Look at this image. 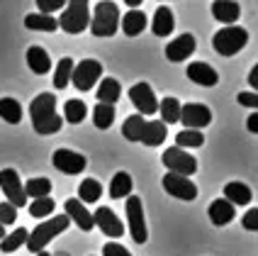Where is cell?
Returning a JSON list of instances; mask_svg holds the SVG:
<instances>
[{
	"label": "cell",
	"instance_id": "9",
	"mask_svg": "<svg viewBox=\"0 0 258 256\" xmlns=\"http://www.w3.org/2000/svg\"><path fill=\"white\" fill-rule=\"evenodd\" d=\"M163 164H166V169L168 173H175V176H192L195 171H198V161L190 157L187 151L183 149H178V146H171V149H166L163 151Z\"/></svg>",
	"mask_w": 258,
	"mask_h": 256
},
{
	"label": "cell",
	"instance_id": "3",
	"mask_svg": "<svg viewBox=\"0 0 258 256\" xmlns=\"http://www.w3.org/2000/svg\"><path fill=\"white\" fill-rule=\"evenodd\" d=\"M119 20H122V15H119L117 3L105 0V3H98V5H95L88 27L93 32V37H112L117 32V27H119Z\"/></svg>",
	"mask_w": 258,
	"mask_h": 256
},
{
	"label": "cell",
	"instance_id": "12",
	"mask_svg": "<svg viewBox=\"0 0 258 256\" xmlns=\"http://www.w3.org/2000/svg\"><path fill=\"white\" fill-rule=\"evenodd\" d=\"M163 190L178 200H195L198 198V185L185 176H175V173H166L163 176Z\"/></svg>",
	"mask_w": 258,
	"mask_h": 256
},
{
	"label": "cell",
	"instance_id": "30",
	"mask_svg": "<svg viewBox=\"0 0 258 256\" xmlns=\"http://www.w3.org/2000/svg\"><path fill=\"white\" fill-rule=\"evenodd\" d=\"M22 188H25V195H27V198H34V200L49 198V193H51V181L44 178V176H39V178H29Z\"/></svg>",
	"mask_w": 258,
	"mask_h": 256
},
{
	"label": "cell",
	"instance_id": "27",
	"mask_svg": "<svg viewBox=\"0 0 258 256\" xmlns=\"http://www.w3.org/2000/svg\"><path fill=\"white\" fill-rule=\"evenodd\" d=\"M25 27L27 29H39V32H56L58 22H56V17H51V15L29 13L27 17H25Z\"/></svg>",
	"mask_w": 258,
	"mask_h": 256
},
{
	"label": "cell",
	"instance_id": "31",
	"mask_svg": "<svg viewBox=\"0 0 258 256\" xmlns=\"http://www.w3.org/2000/svg\"><path fill=\"white\" fill-rule=\"evenodd\" d=\"M115 122V105H105L98 103L95 110H93V125L98 129H110Z\"/></svg>",
	"mask_w": 258,
	"mask_h": 256
},
{
	"label": "cell",
	"instance_id": "17",
	"mask_svg": "<svg viewBox=\"0 0 258 256\" xmlns=\"http://www.w3.org/2000/svg\"><path fill=\"white\" fill-rule=\"evenodd\" d=\"M166 134H168V129L161 120H146L142 127V134H139V142L146 144V146H161L166 142Z\"/></svg>",
	"mask_w": 258,
	"mask_h": 256
},
{
	"label": "cell",
	"instance_id": "7",
	"mask_svg": "<svg viewBox=\"0 0 258 256\" xmlns=\"http://www.w3.org/2000/svg\"><path fill=\"white\" fill-rule=\"evenodd\" d=\"M0 188L5 193V202H10L15 210H22L27 205V195H25V188H22V181L17 176L15 169H3L0 171Z\"/></svg>",
	"mask_w": 258,
	"mask_h": 256
},
{
	"label": "cell",
	"instance_id": "37",
	"mask_svg": "<svg viewBox=\"0 0 258 256\" xmlns=\"http://www.w3.org/2000/svg\"><path fill=\"white\" fill-rule=\"evenodd\" d=\"M144 120L142 115H132L124 120V125H122V134L127 137L129 142H139V134H142V127H144Z\"/></svg>",
	"mask_w": 258,
	"mask_h": 256
},
{
	"label": "cell",
	"instance_id": "46",
	"mask_svg": "<svg viewBox=\"0 0 258 256\" xmlns=\"http://www.w3.org/2000/svg\"><path fill=\"white\" fill-rule=\"evenodd\" d=\"M3 237H5V227L0 225V242H3Z\"/></svg>",
	"mask_w": 258,
	"mask_h": 256
},
{
	"label": "cell",
	"instance_id": "16",
	"mask_svg": "<svg viewBox=\"0 0 258 256\" xmlns=\"http://www.w3.org/2000/svg\"><path fill=\"white\" fill-rule=\"evenodd\" d=\"M66 217L71 220V222H76L78 225V229H83V232H90V229L95 227L93 225V215L88 213V208L81 202V200H66Z\"/></svg>",
	"mask_w": 258,
	"mask_h": 256
},
{
	"label": "cell",
	"instance_id": "18",
	"mask_svg": "<svg viewBox=\"0 0 258 256\" xmlns=\"http://www.w3.org/2000/svg\"><path fill=\"white\" fill-rule=\"evenodd\" d=\"M185 73H187V78L198 85H217V81H219L217 71L210 66V64H205V61H192V64H187Z\"/></svg>",
	"mask_w": 258,
	"mask_h": 256
},
{
	"label": "cell",
	"instance_id": "36",
	"mask_svg": "<svg viewBox=\"0 0 258 256\" xmlns=\"http://www.w3.org/2000/svg\"><path fill=\"white\" fill-rule=\"evenodd\" d=\"M27 234H29V232L25 227L15 229L13 234H5V237H3V242H0V249H3L5 254H13L15 249H20L22 244L27 242Z\"/></svg>",
	"mask_w": 258,
	"mask_h": 256
},
{
	"label": "cell",
	"instance_id": "40",
	"mask_svg": "<svg viewBox=\"0 0 258 256\" xmlns=\"http://www.w3.org/2000/svg\"><path fill=\"white\" fill-rule=\"evenodd\" d=\"M37 5H39V13L42 15H51V13H56V10H61L66 3L63 0H39Z\"/></svg>",
	"mask_w": 258,
	"mask_h": 256
},
{
	"label": "cell",
	"instance_id": "33",
	"mask_svg": "<svg viewBox=\"0 0 258 256\" xmlns=\"http://www.w3.org/2000/svg\"><path fill=\"white\" fill-rule=\"evenodd\" d=\"M88 115V108L83 100H66V105H63V117H66V122H71V125H81L83 120H86Z\"/></svg>",
	"mask_w": 258,
	"mask_h": 256
},
{
	"label": "cell",
	"instance_id": "10",
	"mask_svg": "<svg viewBox=\"0 0 258 256\" xmlns=\"http://www.w3.org/2000/svg\"><path fill=\"white\" fill-rule=\"evenodd\" d=\"M180 122L185 125L187 129H198L207 127L212 122V110L202 103H187V105H180Z\"/></svg>",
	"mask_w": 258,
	"mask_h": 256
},
{
	"label": "cell",
	"instance_id": "42",
	"mask_svg": "<svg viewBox=\"0 0 258 256\" xmlns=\"http://www.w3.org/2000/svg\"><path fill=\"white\" fill-rule=\"evenodd\" d=\"M244 229H248V232H256L258 229V208H251L244 215Z\"/></svg>",
	"mask_w": 258,
	"mask_h": 256
},
{
	"label": "cell",
	"instance_id": "24",
	"mask_svg": "<svg viewBox=\"0 0 258 256\" xmlns=\"http://www.w3.org/2000/svg\"><path fill=\"white\" fill-rule=\"evenodd\" d=\"M251 188L246 183H227L224 185V200L227 202H231V205H248L251 202Z\"/></svg>",
	"mask_w": 258,
	"mask_h": 256
},
{
	"label": "cell",
	"instance_id": "41",
	"mask_svg": "<svg viewBox=\"0 0 258 256\" xmlns=\"http://www.w3.org/2000/svg\"><path fill=\"white\" fill-rule=\"evenodd\" d=\"M102 256H132L119 242H107L102 246Z\"/></svg>",
	"mask_w": 258,
	"mask_h": 256
},
{
	"label": "cell",
	"instance_id": "43",
	"mask_svg": "<svg viewBox=\"0 0 258 256\" xmlns=\"http://www.w3.org/2000/svg\"><path fill=\"white\" fill-rule=\"evenodd\" d=\"M236 100H239L241 105H246V108H253V113H256V108H258V93H239V95H236Z\"/></svg>",
	"mask_w": 258,
	"mask_h": 256
},
{
	"label": "cell",
	"instance_id": "19",
	"mask_svg": "<svg viewBox=\"0 0 258 256\" xmlns=\"http://www.w3.org/2000/svg\"><path fill=\"white\" fill-rule=\"evenodd\" d=\"M212 15H215L217 22H224L227 27H231V25L239 20L241 8H239V3H234V0H217V3H212Z\"/></svg>",
	"mask_w": 258,
	"mask_h": 256
},
{
	"label": "cell",
	"instance_id": "11",
	"mask_svg": "<svg viewBox=\"0 0 258 256\" xmlns=\"http://www.w3.org/2000/svg\"><path fill=\"white\" fill-rule=\"evenodd\" d=\"M129 100L134 103L137 115H154L158 110V100L154 95V88L149 83H137L129 88Z\"/></svg>",
	"mask_w": 258,
	"mask_h": 256
},
{
	"label": "cell",
	"instance_id": "35",
	"mask_svg": "<svg viewBox=\"0 0 258 256\" xmlns=\"http://www.w3.org/2000/svg\"><path fill=\"white\" fill-rule=\"evenodd\" d=\"M73 59L69 57H63L61 61H58V66H56V71H54V85H56L58 90H63L66 85L71 83V73H73Z\"/></svg>",
	"mask_w": 258,
	"mask_h": 256
},
{
	"label": "cell",
	"instance_id": "38",
	"mask_svg": "<svg viewBox=\"0 0 258 256\" xmlns=\"http://www.w3.org/2000/svg\"><path fill=\"white\" fill-rule=\"evenodd\" d=\"M54 208H56V202L51 198H39L29 205V215L37 217V220H39V217H49V215L54 213Z\"/></svg>",
	"mask_w": 258,
	"mask_h": 256
},
{
	"label": "cell",
	"instance_id": "34",
	"mask_svg": "<svg viewBox=\"0 0 258 256\" xmlns=\"http://www.w3.org/2000/svg\"><path fill=\"white\" fill-rule=\"evenodd\" d=\"M202 144H205V134L198 132V129H183V132H178V134H175V146H178V149H183V151L190 149V146H195V149H198V146H202Z\"/></svg>",
	"mask_w": 258,
	"mask_h": 256
},
{
	"label": "cell",
	"instance_id": "44",
	"mask_svg": "<svg viewBox=\"0 0 258 256\" xmlns=\"http://www.w3.org/2000/svg\"><path fill=\"white\" fill-rule=\"evenodd\" d=\"M246 127H248V132H253V134H258V113H253L248 120H246Z\"/></svg>",
	"mask_w": 258,
	"mask_h": 256
},
{
	"label": "cell",
	"instance_id": "21",
	"mask_svg": "<svg viewBox=\"0 0 258 256\" xmlns=\"http://www.w3.org/2000/svg\"><path fill=\"white\" fill-rule=\"evenodd\" d=\"M27 64L32 69V73H37V76H44V73L51 71V59L46 54V49H42V46H29Z\"/></svg>",
	"mask_w": 258,
	"mask_h": 256
},
{
	"label": "cell",
	"instance_id": "20",
	"mask_svg": "<svg viewBox=\"0 0 258 256\" xmlns=\"http://www.w3.org/2000/svg\"><path fill=\"white\" fill-rule=\"evenodd\" d=\"M175 27V20H173V13L168 5H158L156 13H154V22H151V29L156 37H168Z\"/></svg>",
	"mask_w": 258,
	"mask_h": 256
},
{
	"label": "cell",
	"instance_id": "28",
	"mask_svg": "<svg viewBox=\"0 0 258 256\" xmlns=\"http://www.w3.org/2000/svg\"><path fill=\"white\" fill-rule=\"evenodd\" d=\"M158 113H161V122H163V125H175V122H180V100L163 98L158 103Z\"/></svg>",
	"mask_w": 258,
	"mask_h": 256
},
{
	"label": "cell",
	"instance_id": "39",
	"mask_svg": "<svg viewBox=\"0 0 258 256\" xmlns=\"http://www.w3.org/2000/svg\"><path fill=\"white\" fill-rule=\"evenodd\" d=\"M15 220H17V210H15L10 202H0V225L5 227V225H13Z\"/></svg>",
	"mask_w": 258,
	"mask_h": 256
},
{
	"label": "cell",
	"instance_id": "32",
	"mask_svg": "<svg viewBox=\"0 0 258 256\" xmlns=\"http://www.w3.org/2000/svg\"><path fill=\"white\" fill-rule=\"evenodd\" d=\"M78 198L81 202H98L102 198V185L98 178H86L78 185Z\"/></svg>",
	"mask_w": 258,
	"mask_h": 256
},
{
	"label": "cell",
	"instance_id": "22",
	"mask_svg": "<svg viewBox=\"0 0 258 256\" xmlns=\"http://www.w3.org/2000/svg\"><path fill=\"white\" fill-rule=\"evenodd\" d=\"M210 220H212V225H217V227H224V225H229L231 220H234V205L231 202H227L224 198L215 200L212 205H210Z\"/></svg>",
	"mask_w": 258,
	"mask_h": 256
},
{
	"label": "cell",
	"instance_id": "6",
	"mask_svg": "<svg viewBox=\"0 0 258 256\" xmlns=\"http://www.w3.org/2000/svg\"><path fill=\"white\" fill-rule=\"evenodd\" d=\"M100 76H102L100 61H95V59H83V61H78V64L73 66L71 83L76 85L81 93H86V90H90L93 85L100 81Z\"/></svg>",
	"mask_w": 258,
	"mask_h": 256
},
{
	"label": "cell",
	"instance_id": "25",
	"mask_svg": "<svg viewBox=\"0 0 258 256\" xmlns=\"http://www.w3.org/2000/svg\"><path fill=\"white\" fill-rule=\"evenodd\" d=\"M122 95V85L117 78H102L100 85H98V100L105 103V105H115Z\"/></svg>",
	"mask_w": 258,
	"mask_h": 256
},
{
	"label": "cell",
	"instance_id": "29",
	"mask_svg": "<svg viewBox=\"0 0 258 256\" xmlns=\"http://www.w3.org/2000/svg\"><path fill=\"white\" fill-rule=\"evenodd\" d=\"M0 120H5L8 125H20L22 122V105L15 98L0 100Z\"/></svg>",
	"mask_w": 258,
	"mask_h": 256
},
{
	"label": "cell",
	"instance_id": "45",
	"mask_svg": "<svg viewBox=\"0 0 258 256\" xmlns=\"http://www.w3.org/2000/svg\"><path fill=\"white\" fill-rule=\"evenodd\" d=\"M248 83L253 85V93H256V88H258V66L251 69V73H248Z\"/></svg>",
	"mask_w": 258,
	"mask_h": 256
},
{
	"label": "cell",
	"instance_id": "13",
	"mask_svg": "<svg viewBox=\"0 0 258 256\" xmlns=\"http://www.w3.org/2000/svg\"><path fill=\"white\" fill-rule=\"evenodd\" d=\"M54 169H58L61 173H69V176H78L81 171L86 169V157H81L78 151L71 149H56L54 157H51Z\"/></svg>",
	"mask_w": 258,
	"mask_h": 256
},
{
	"label": "cell",
	"instance_id": "23",
	"mask_svg": "<svg viewBox=\"0 0 258 256\" xmlns=\"http://www.w3.org/2000/svg\"><path fill=\"white\" fill-rule=\"evenodd\" d=\"M119 27L122 32L127 34V37H137V34H142L144 29H146V15L142 10H129L122 20H119Z\"/></svg>",
	"mask_w": 258,
	"mask_h": 256
},
{
	"label": "cell",
	"instance_id": "15",
	"mask_svg": "<svg viewBox=\"0 0 258 256\" xmlns=\"http://www.w3.org/2000/svg\"><path fill=\"white\" fill-rule=\"evenodd\" d=\"M195 46H198V42H195L192 34H180L173 42L166 44V59L173 64H180V61H185L195 54Z\"/></svg>",
	"mask_w": 258,
	"mask_h": 256
},
{
	"label": "cell",
	"instance_id": "8",
	"mask_svg": "<svg viewBox=\"0 0 258 256\" xmlns=\"http://www.w3.org/2000/svg\"><path fill=\"white\" fill-rule=\"evenodd\" d=\"M127 222H129L132 239H134L137 244H144L146 239H149V229H146V220H144L142 198H137V195H129L127 198Z\"/></svg>",
	"mask_w": 258,
	"mask_h": 256
},
{
	"label": "cell",
	"instance_id": "4",
	"mask_svg": "<svg viewBox=\"0 0 258 256\" xmlns=\"http://www.w3.org/2000/svg\"><path fill=\"white\" fill-rule=\"evenodd\" d=\"M58 27L66 34H81L90 25V8L86 0H69L63 5V13L58 15Z\"/></svg>",
	"mask_w": 258,
	"mask_h": 256
},
{
	"label": "cell",
	"instance_id": "47",
	"mask_svg": "<svg viewBox=\"0 0 258 256\" xmlns=\"http://www.w3.org/2000/svg\"><path fill=\"white\" fill-rule=\"evenodd\" d=\"M37 256H51V254H46V251H39V254H37Z\"/></svg>",
	"mask_w": 258,
	"mask_h": 256
},
{
	"label": "cell",
	"instance_id": "1",
	"mask_svg": "<svg viewBox=\"0 0 258 256\" xmlns=\"http://www.w3.org/2000/svg\"><path fill=\"white\" fill-rule=\"evenodd\" d=\"M32 127L37 134H56L63 127V120L56 113V95L54 93H39L29 105Z\"/></svg>",
	"mask_w": 258,
	"mask_h": 256
},
{
	"label": "cell",
	"instance_id": "5",
	"mask_svg": "<svg viewBox=\"0 0 258 256\" xmlns=\"http://www.w3.org/2000/svg\"><path fill=\"white\" fill-rule=\"evenodd\" d=\"M246 44H248V32H246L244 27H239V25L222 27L215 37H212V46H215L217 54H222V57H234V54H239Z\"/></svg>",
	"mask_w": 258,
	"mask_h": 256
},
{
	"label": "cell",
	"instance_id": "2",
	"mask_svg": "<svg viewBox=\"0 0 258 256\" xmlns=\"http://www.w3.org/2000/svg\"><path fill=\"white\" fill-rule=\"evenodd\" d=\"M69 225H71V220H69L66 215H58V217H51V220H44V222H39V225L27 234L25 246H27L32 254H39V251H44V246L51 242L54 237H58Z\"/></svg>",
	"mask_w": 258,
	"mask_h": 256
},
{
	"label": "cell",
	"instance_id": "14",
	"mask_svg": "<svg viewBox=\"0 0 258 256\" xmlns=\"http://www.w3.org/2000/svg\"><path fill=\"white\" fill-rule=\"evenodd\" d=\"M93 225H98L102 234H105V237H112V239H119V237L124 234L122 220H119L110 208H105V205L95 210V215H93Z\"/></svg>",
	"mask_w": 258,
	"mask_h": 256
},
{
	"label": "cell",
	"instance_id": "26",
	"mask_svg": "<svg viewBox=\"0 0 258 256\" xmlns=\"http://www.w3.org/2000/svg\"><path fill=\"white\" fill-rule=\"evenodd\" d=\"M132 176L127 171H117L110 181V198H129L132 195Z\"/></svg>",
	"mask_w": 258,
	"mask_h": 256
}]
</instances>
